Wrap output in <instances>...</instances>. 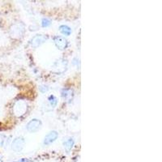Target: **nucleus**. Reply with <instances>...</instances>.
<instances>
[{"label":"nucleus","instance_id":"obj_14","mask_svg":"<svg viewBox=\"0 0 162 162\" xmlns=\"http://www.w3.org/2000/svg\"><path fill=\"white\" fill-rule=\"evenodd\" d=\"M39 90L41 93H45V92H47L49 91V87H48L47 85H41L40 87H39Z\"/></svg>","mask_w":162,"mask_h":162},{"label":"nucleus","instance_id":"obj_8","mask_svg":"<svg viewBox=\"0 0 162 162\" xmlns=\"http://www.w3.org/2000/svg\"><path fill=\"white\" fill-rule=\"evenodd\" d=\"M54 68L55 69H58V73H62L64 72L67 70L68 68V61L65 59H59V60L56 62L54 65Z\"/></svg>","mask_w":162,"mask_h":162},{"label":"nucleus","instance_id":"obj_1","mask_svg":"<svg viewBox=\"0 0 162 162\" xmlns=\"http://www.w3.org/2000/svg\"><path fill=\"white\" fill-rule=\"evenodd\" d=\"M10 33L11 37L14 38V39H20L24 36V33H25V26L23 23L21 22H17L13 24L10 28Z\"/></svg>","mask_w":162,"mask_h":162},{"label":"nucleus","instance_id":"obj_11","mask_svg":"<svg viewBox=\"0 0 162 162\" xmlns=\"http://www.w3.org/2000/svg\"><path fill=\"white\" fill-rule=\"evenodd\" d=\"M48 104L50 105L51 109L55 108L58 105V99L54 95H50L48 97Z\"/></svg>","mask_w":162,"mask_h":162},{"label":"nucleus","instance_id":"obj_7","mask_svg":"<svg viewBox=\"0 0 162 162\" xmlns=\"http://www.w3.org/2000/svg\"><path fill=\"white\" fill-rule=\"evenodd\" d=\"M61 96L67 102H71L74 98V91L71 88H64L61 90Z\"/></svg>","mask_w":162,"mask_h":162},{"label":"nucleus","instance_id":"obj_3","mask_svg":"<svg viewBox=\"0 0 162 162\" xmlns=\"http://www.w3.org/2000/svg\"><path fill=\"white\" fill-rule=\"evenodd\" d=\"M42 126V122L38 118H33L26 125V130L30 133H36Z\"/></svg>","mask_w":162,"mask_h":162},{"label":"nucleus","instance_id":"obj_12","mask_svg":"<svg viewBox=\"0 0 162 162\" xmlns=\"http://www.w3.org/2000/svg\"><path fill=\"white\" fill-rule=\"evenodd\" d=\"M51 24H52V21H51L49 18H46V17L42 18V20H41V26H42V27L43 28L50 27Z\"/></svg>","mask_w":162,"mask_h":162},{"label":"nucleus","instance_id":"obj_5","mask_svg":"<svg viewBox=\"0 0 162 162\" xmlns=\"http://www.w3.org/2000/svg\"><path fill=\"white\" fill-rule=\"evenodd\" d=\"M53 41H54L55 46L61 50H66L69 45L68 41L65 38V37H63V36H55L53 38Z\"/></svg>","mask_w":162,"mask_h":162},{"label":"nucleus","instance_id":"obj_9","mask_svg":"<svg viewBox=\"0 0 162 162\" xmlns=\"http://www.w3.org/2000/svg\"><path fill=\"white\" fill-rule=\"evenodd\" d=\"M63 148H64L65 150H66L68 152H69L75 145L74 139L73 138L67 139L63 142Z\"/></svg>","mask_w":162,"mask_h":162},{"label":"nucleus","instance_id":"obj_2","mask_svg":"<svg viewBox=\"0 0 162 162\" xmlns=\"http://www.w3.org/2000/svg\"><path fill=\"white\" fill-rule=\"evenodd\" d=\"M48 37L44 34H37L34 37L31 38L28 43L32 48H37L41 46L42 44H44L45 42L47 41Z\"/></svg>","mask_w":162,"mask_h":162},{"label":"nucleus","instance_id":"obj_15","mask_svg":"<svg viewBox=\"0 0 162 162\" xmlns=\"http://www.w3.org/2000/svg\"><path fill=\"white\" fill-rule=\"evenodd\" d=\"M17 162H31L29 160H28V159L26 158H22L21 160H20V161H18Z\"/></svg>","mask_w":162,"mask_h":162},{"label":"nucleus","instance_id":"obj_10","mask_svg":"<svg viewBox=\"0 0 162 162\" xmlns=\"http://www.w3.org/2000/svg\"><path fill=\"white\" fill-rule=\"evenodd\" d=\"M59 31H60V33L63 36H66V37H68V36H70L72 33V30H71V28L68 25H66V24H62L59 26Z\"/></svg>","mask_w":162,"mask_h":162},{"label":"nucleus","instance_id":"obj_4","mask_svg":"<svg viewBox=\"0 0 162 162\" xmlns=\"http://www.w3.org/2000/svg\"><path fill=\"white\" fill-rule=\"evenodd\" d=\"M25 145V139L22 136H18L16 138L13 139L11 143V149L14 152H21Z\"/></svg>","mask_w":162,"mask_h":162},{"label":"nucleus","instance_id":"obj_16","mask_svg":"<svg viewBox=\"0 0 162 162\" xmlns=\"http://www.w3.org/2000/svg\"><path fill=\"white\" fill-rule=\"evenodd\" d=\"M0 162H2V161H1V160H0Z\"/></svg>","mask_w":162,"mask_h":162},{"label":"nucleus","instance_id":"obj_6","mask_svg":"<svg viewBox=\"0 0 162 162\" xmlns=\"http://www.w3.org/2000/svg\"><path fill=\"white\" fill-rule=\"evenodd\" d=\"M58 138V132L57 131H51L45 136L43 140V144L45 146L50 145L54 142L56 141V139Z\"/></svg>","mask_w":162,"mask_h":162},{"label":"nucleus","instance_id":"obj_13","mask_svg":"<svg viewBox=\"0 0 162 162\" xmlns=\"http://www.w3.org/2000/svg\"><path fill=\"white\" fill-rule=\"evenodd\" d=\"M7 139V136L4 134H0V147H3L6 142Z\"/></svg>","mask_w":162,"mask_h":162}]
</instances>
